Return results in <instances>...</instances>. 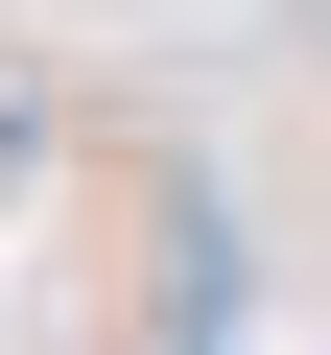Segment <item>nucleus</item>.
<instances>
[{
  "label": "nucleus",
  "mask_w": 331,
  "mask_h": 355,
  "mask_svg": "<svg viewBox=\"0 0 331 355\" xmlns=\"http://www.w3.org/2000/svg\"><path fill=\"white\" fill-rule=\"evenodd\" d=\"M284 48H307V71H331V0H284Z\"/></svg>",
  "instance_id": "obj_1"
}]
</instances>
